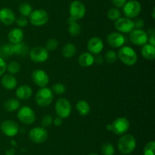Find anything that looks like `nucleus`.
I'll use <instances>...</instances> for the list:
<instances>
[{
    "instance_id": "nucleus-1",
    "label": "nucleus",
    "mask_w": 155,
    "mask_h": 155,
    "mask_svg": "<svg viewBox=\"0 0 155 155\" xmlns=\"http://www.w3.org/2000/svg\"><path fill=\"white\" fill-rule=\"evenodd\" d=\"M117 147L123 154H130L136 147V138L130 134H124L118 140Z\"/></svg>"
},
{
    "instance_id": "nucleus-2",
    "label": "nucleus",
    "mask_w": 155,
    "mask_h": 155,
    "mask_svg": "<svg viewBox=\"0 0 155 155\" xmlns=\"http://www.w3.org/2000/svg\"><path fill=\"white\" fill-rule=\"evenodd\" d=\"M120 60L127 66H133L137 62L138 55L134 49L129 46H123L117 53Z\"/></svg>"
},
{
    "instance_id": "nucleus-3",
    "label": "nucleus",
    "mask_w": 155,
    "mask_h": 155,
    "mask_svg": "<svg viewBox=\"0 0 155 155\" xmlns=\"http://www.w3.org/2000/svg\"><path fill=\"white\" fill-rule=\"evenodd\" d=\"M1 51L6 56H14V55L24 56L29 53V48L24 43L21 42L16 44H5L1 49Z\"/></svg>"
},
{
    "instance_id": "nucleus-4",
    "label": "nucleus",
    "mask_w": 155,
    "mask_h": 155,
    "mask_svg": "<svg viewBox=\"0 0 155 155\" xmlns=\"http://www.w3.org/2000/svg\"><path fill=\"white\" fill-rule=\"evenodd\" d=\"M54 99V94L51 91V88L44 87L41 88L36 92L35 96V100L36 104L40 107H46L51 103Z\"/></svg>"
},
{
    "instance_id": "nucleus-5",
    "label": "nucleus",
    "mask_w": 155,
    "mask_h": 155,
    "mask_svg": "<svg viewBox=\"0 0 155 155\" xmlns=\"http://www.w3.org/2000/svg\"><path fill=\"white\" fill-rule=\"evenodd\" d=\"M123 9V13L126 18H137L142 12V5L140 2L136 0H130L127 2Z\"/></svg>"
},
{
    "instance_id": "nucleus-6",
    "label": "nucleus",
    "mask_w": 155,
    "mask_h": 155,
    "mask_svg": "<svg viewBox=\"0 0 155 155\" xmlns=\"http://www.w3.org/2000/svg\"><path fill=\"white\" fill-rule=\"evenodd\" d=\"M55 112L58 116L66 119L70 116L72 111V106L69 100L64 97H61L55 103Z\"/></svg>"
},
{
    "instance_id": "nucleus-7",
    "label": "nucleus",
    "mask_w": 155,
    "mask_h": 155,
    "mask_svg": "<svg viewBox=\"0 0 155 155\" xmlns=\"http://www.w3.org/2000/svg\"><path fill=\"white\" fill-rule=\"evenodd\" d=\"M48 14L44 9H36L33 11L29 16L30 24L36 27H41L45 25L48 21Z\"/></svg>"
},
{
    "instance_id": "nucleus-8",
    "label": "nucleus",
    "mask_w": 155,
    "mask_h": 155,
    "mask_svg": "<svg viewBox=\"0 0 155 155\" xmlns=\"http://www.w3.org/2000/svg\"><path fill=\"white\" fill-rule=\"evenodd\" d=\"M18 119L24 125H31L36 121V114L33 109L28 106H23L18 111Z\"/></svg>"
},
{
    "instance_id": "nucleus-9",
    "label": "nucleus",
    "mask_w": 155,
    "mask_h": 155,
    "mask_svg": "<svg viewBox=\"0 0 155 155\" xmlns=\"http://www.w3.org/2000/svg\"><path fill=\"white\" fill-rule=\"evenodd\" d=\"M86 6L81 1L74 0L70 4L69 14L70 17L76 21L82 19L86 15Z\"/></svg>"
},
{
    "instance_id": "nucleus-10",
    "label": "nucleus",
    "mask_w": 155,
    "mask_h": 155,
    "mask_svg": "<svg viewBox=\"0 0 155 155\" xmlns=\"http://www.w3.org/2000/svg\"><path fill=\"white\" fill-rule=\"evenodd\" d=\"M29 56L33 62L36 63H42L48 60L49 53L45 47L35 46L29 51Z\"/></svg>"
},
{
    "instance_id": "nucleus-11",
    "label": "nucleus",
    "mask_w": 155,
    "mask_h": 155,
    "mask_svg": "<svg viewBox=\"0 0 155 155\" xmlns=\"http://www.w3.org/2000/svg\"><path fill=\"white\" fill-rule=\"evenodd\" d=\"M111 131L117 135H123L130 129V122L125 117H119L110 124Z\"/></svg>"
},
{
    "instance_id": "nucleus-12",
    "label": "nucleus",
    "mask_w": 155,
    "mask_h": 155,
    "mask_svg": "<svg viewBox=\"0 0 155 155\" xmlns=\"http://www.w3.org/2000/svg\"><path fill=\"white\" fill-rule=\"evenodd\" d=\"M114 27L120 33H130L135 29L134 21L126 17H120L119 19L115 21Z\"/></svg>"
},
{
    "instance_id": "nucleus-13",
    "label": "nucleus",
    "mask_w": 155,
    "mask_h": 155,
    "mask_svg": "<svg viewBox=\"0 0 155 155\" xmlns=\"http://www.w3.org/2000/svg\"><path fill=\"white\" fill-rule=\"evenodd\" d=\"M48 132L43 127H34L29 132V138L36 144L44 143L48 138Z\"/></svg>"
},
{
    "instance_id": "nucleus-14",
    "label": "nucleus",
    "mask_w": 155,
    "mask_h": 155,
    "mask_svg": "<svg viewBox=\"0 0 155 155\" xmlns=\"http://www.w3.org/2000/svg\"><path fill=\"white\" fill-rule=\"evenodd\" d=\"M131 43L136 46H143L148 41V33L142 29H134L130 33Z\"/></svg>"
},
{
    "instance_id": "nucleus-15",
    "label": "nucleus",
    "mask_w": 155,
    "mask_h": 155,
    "mask_svg": "<svg viewBox=\"0 0 155 155\" xmlns=\"http://www.w3.org/2000/svg\"><path fill=\"white\" fill-rule=\"evenodd\" d=\"M0 129L5 135L8 137H15L19 131L18 123L14 120L7 119L0 125Z\"/></svg>"
},
{
    "instance_id": "nucleus-16",
    "label": "nucleus",
    "mask_w": 155,
    "mask_h": 155,
    "mask_svg": "<svg viewBox=\"0 0 155 155\" xmlns=\"http://www.w3.org/2000/svg\"><path fill=\"white\" fill-rule=\"evenodd\" d=\"M32 81L39 88L46 87L49 82V78L47 73L42 69H36L32 72L31 74Z\"/></svg>"
},
{
    "instance_id": "nucleus-17",
    "label": "nucleus",
    "mask_w": 155,
    "mask_h": 155,
    "mask_svg": "<svg viewBox=\"0 0 155 155\" xmlns=\"http://www.w3.org/2000/svg\"><path fill=\"white\" fill-rule=\"evenodd\" d=\"M107 42L111 47L120 48L125 43L126 39L120 32H111L107 36Z\"/></svg>"
},
{
    "instance_id": "nucleus-18",
    "label": "nucleus",
    "mask_w": 155,
    "mask_h": 155,
    "mask_svg": "<svg viewBox=\"0 0 155 155\" xmlns=\"http://www.w3.org/2000/svg\"><path fill=\"white\" fill-rule=\"evenodd\" d=\"M87 49L89 53H92V55L100 54L104 49V43L98 36H93L88 40Z\"/></svg>"
},
{
    "instance_id": "nucleus-19",
    "label": "nucleus",
    "mask_w": 155,
    "mask_h": 155,
    "mask_svg": "<svg viewBox=\"0 0 155 155\" xmlns=\"http://www.w3.org/2000/svg\"><path fill=\"white\" fill-rule=\"evenodd\" d=\"M15 14L12 9L8 8H3L0 9V21L6 26H10L15 22Z\"/></svg>"
},
{
    "instance_id": "nucleus-20",
    "label": "nucleus",
    "mask_w": 155,
    "mask_h": 155,
    "mask_svg": "<svg viewBox=\"0 0 155 155\" xmlns=\"http://www.w3.org/2000/svg\"><path fill=\"white\" fill-rule=\"evenodd\" d=\"M24 30L20 27H15L8 32V39L10 43L16 44L21 43L24 40Z\"/></svg>"
},
{
    "instance_id": "nucleus-21",
    "label": "nucleus",
    "mask_w": 155,
    "mask_h": 155,
    "mask_svg": "<svg viewBox=\"0 0 155 155\" xmlns=\"http://www.w3.org/2000/svg\"><path fill=\"white\" fill-rule=\"evenodd\" d=\"M95 62V57L92 53L86 52L80 55L78 57V63L80 66L87 68L92 66Z\"/></svg>"
},
{
    "instance_id": "nucleus-22",
    "label": "nucleus",
    "mask_w": 155,
    "mask_h": 155,
    "mask_svg": "<svg viewBox=\"0 0 155 155\" xmlns=\"http://www.w3.org/2000/svg\"><path fill=\"white\" fill-rule=\"evenodd\" d=\"M1 84L5 89L12 91V90L16 88L17 84H18V81L15 78V76H13L12 74H5L2 78Z\"/></svg>"
},
{
    "instance_id": "nucleus-23",
    "label": "nucleus",
    "mask_w": 155,
    "mask_h": 155,
    "mask_svg": "<svg viewBox=\"0 0 155 155\" xmlns=\"http://www.w3.org/2000/svg\"><path fill=\"white\" fill-rule=\"evenodd\" d=\"M15 94L18 99L27 100V99L30 98L31 96L33 95V90L30 86L27 84L21 85L17 88Z\"/></svg>"
},
{
    "instance_id": "nucleus-24",
    "label": "nucleus",
    "mask_w": 155,
    "mask_h": 155,
    "mask_svg": "<svg viewBox=\"0 0 155 155\" xmlns=\"http://www.w3.org/2000/svg\"><path fill=\"white\" fill-rule=\"evenodd\" d=\"M68 33L72 36H78L81 33L82 28L80 24L77 22V21L73 19L71 17L68 19Z\"/></svg>"
},
{
    "instance_id": "nucleus-25",
    "label": "nucleus",
    "mask_w": 155,
    "mask_h": 155,
    "mask_svg": "<svg viewBox=\"0 0 155 155\" xmlns=\"http://www.w3.org/2000/svg\"><path fill=\"white\" fill-rule=\"evenodd\" d=\"M142 56L145 59L149 61L154 60L155 58V47L154 46L151 45L149 43H146L142 46L141 50Z\"/></svg>"
},
{
    "instance_id": "nucleus-26",
    "label": "nucleus",
    "mask_w": 155,
    "mask_h": 155,
    "mask_svg": "<svg viewBox=\"0 0 155 155\" xmlns=\"http://www.w3.org/2000/svg\"><path fill=\"white\" fill-rule=\"evenodd\" d=\"M76 109L80 115L86 116L90 112V105L86 100H80L76 104Z\"/></svg>"
},
{
    "instance_id": "nucleus-27",
    "label": "nucleus",
    "mask_w": 155,
    "mask_h": 155,
    "mask_svg": "<svg viewBox=\"0 0 155 155\" xmlns=\"http://www.w3.org/2000/svg\"><path fill=\"white\" fill-rule=\"evenodd\" d=\"M3 106H4V109L8 112H15V111L18 110L21 106V103L18 99L10 98L8 99L5 102Z\"/></svg>"
},
{
    "instance_id": "nucleus-28",
    "label": "nucleus",
    "mask_w": 155,
    "mask_h": 155,
    "mask_svg": "<svg viewBox=\"0 0 155 155\" xmlns=\"http://www.w3.org/2000/svg\"><path fill=\"white\" fill-rule=\"evenodd\" d=\"M76 52H77L76 46L74 43H68L62 48L61 54L64 58L69 59V58L73 57L75 55Z\"/></svg>"
},
{
    "instance_id": "nucleus-29",
    "label": "nucleus",
    "mask_w": 155,
    "mask_h": 155,
    "mask_svg": "<svg viewBox=\"0 0 155 155\" xmlns=\"http://www.w3.org/2000/svg\"><path fill=\"white\" fill-rule=\"evenodd\" d=\"M18 11H19V13L21 14V15L24 17H29L30 15V14L33 12V8L30 5L29 3L27 2H23L21 3L19 5L18 8Z\"/></svg>"
},
{
    "instance_id": "nucleus-30",
    "label": "nucleus",
    "mask_w": 155,
    "mask_h": 155,
    "mask_svg": "<svg viewBox=\"0 0 155 155\" xmlns=\"http://www.w3.org/2000/svg\"><path fill=\"white\" fill-rule=\"evenodd\" d=\"M6 70L10 73V74H12V75L15 74H18L20 71V70H21V65H20V63L18 62L12 61L8 64H7Z\"/></svg>"
},
{
    "instance_id": "nucleus-31",
    "label": "nucleus",
    "mask_w": 155,
    "mask_h": 155,
    "mask_svg": "<svg viewBox=\"0 0 155 155\" xmlns=\"http://www.w3.org/2000/svg\"><path fill=\"white\" fill-rule=\"evenodd\" d=\"M107 17L109 20L112 21H116L121 17V12L119 9L117 8H111L108 10L107 13Z\"/></svg>"
},
{
    "instance_id": "nucleus-32",
    "label": "nucleus",
    "mask_w": 155,
    "mask_h": 155,
    "mask_svg": "<svg viewBox=\"0 0 155 155\" xmlns=\"http://www.w3.org/2000/svg\"><path fill=\"white\" fill-rule=\"evenodd\" d=\"M101 152L103 155H114V147L111 143H104L101 146Z\"/></svg>"
},
{
    "instance_id": "nucleus-33",
    "label": "nucleus",
    "mask_w": 155,
    "mask_h": 155,
    "mask_svg": "<svg viewBox=\"0 0 155 155\" xmlns=\"http://www.w3.org/2000/svg\"><path fill=\"white\" fill-rule=\"evenodd\" d=\"M58 40L56 38H50L45 43V48L48 51H54L58 48Z\"/></svg>"
},
{
    "instance_id": "nucleus-34",
    "label": "nucleus",
    "mask_w": 155,
    "mask_h": 155,
    "mask_svg": "<svg viewBox=\"0 0 155 155\" xmlns=\"http://www.w3.org/2000/svg\"><path fill=\"white\" fill-rule=\"evenodd\" d=\"M51 91L53 93L56 94H64L65 91H66V87L64 86V84H63L62 83H60V82H58V83L54 84L51 87Z\"/></svg>"
},
{
    "instance_id": "nucleus-35",
    "label": "nucleus",
    "mask_w": 155,
    "mask_h": 155,
    "mask_svg": "<svg viewBox=\"0 0 155 155\" xmlns=\"http://www.w3.org/2000/svg\"><path fill=\"white\" fill-rule=\"evenodd\" d=\"M155 142L154 141H151L145 144L143 150L144 155H154Z\"/></svg>"
},
{
    "instance_id": "nucleus-36",
    "label": "nucleus",
    "mask_w": 155,
    "mask_h": 155,
    "mask_svg": "<svg viewBox=\"0 0 155 155\" xmlns=\"http://www.w3.org/2000/svg\"><path fill=\"white\" fill-rule=\"evenodd\" d=\"M117 53L113 50H109L104 55V59H105L108 63H114L117 61Z\"/></svg>"
},
{
    "instance_id": "nucleus-37",
    "label": "nucleus",
    "mask_w": 155,
    "mask_h": 155,
    "mask_svg": "<svg viewBox=\"0 0 155 155\" xmlns=\"http://www.w3.org/2000/svg\"><path fill=\"white\" fill-rule=\"evenodd\" d=\"M53 117L52 115H49V114H48V115H44L43 117H42V120H41V125H42V127L43 128H48V127H50V126H51V124L53 123Z\"/></svg>"
},
{
    "instance_id": "nucleus-38",
    "label": "nucleus",
    "mask_w": 155,
    "mask_h": 155,
    "mask_svg": "<svg viewBox=\"0 0 155 155\" xmlns=\"http://www.w3.org/2000/svg\"><path fill=\"white\" fill-rule=\"evenodd\" d=\"M15 21H16V24L20 28H22V27H25L28 24V20L26 17L22 16V15H20L18 18L15 19Z\"/></svg>"
},
{
    "instance_id": "nucleus-39",
    "label": "nucleus",
    "mask_w": 155,
    "mask_h": 155,
    "mask_svg": "<svg viewBox=\"0 0 155 155\" xmlns=\"http://www.w3.org/2000/svg\"><path fill=\"white\" fill-rule=\"evenodd\" d=\"M127 2V0H112V3L115 8L117 9H120L124 6V5Z\"/></svg>"
},
{
    "instance_id": "nucleus-40",
    "label": "nucleus",
    "mask_w": 155,
    "mask_h": 155,
    "mask_svg": "<svg viewBox=\"0 0 155 155\" xmlns=\"http://www.w3.org/2000/svg\"><path fill=\"white\" fill-rule=\"evenodd\" d=\"M6 68H7V64L5 61L2 58L0 57V76H2L5 72Z\"/></svg>"
},
{
    "instance_id": "nucleus-41",
    "label": "nucleus",
    "mask_w": 155,
    "mask_h": 155,
    "mask_svg": "<svg viewBox=\"0 0 155 155\" xmlns=\"http://www.w3.org/2000/svg\"><path fill=\"white\" fill-rule=\"evenodd\" d=\"M134 25L136 29H141L145 25V21L142 19H137L136 21H134Z\"/></svg>"
},
{
    "instance_id": "nucleus-42",
    "label": "nucleus",
    "mask_w": 155,
    "mask_h": 155,
    "mask_svg": "<svg viewBox=\"0 0 155 155\" xmlns=\"http://www.w3.org/2000/svg\"><path fill=\"white\" fill-rule=\"evenodd\" d=\"M62 123H63V119L61 118V117L57 116L56 118H54L53 119V124L55 126H57V127H59V126H61Z\"/></svg>"
},
{
    "instance_id": "nucleus-43",
    "label": "nucleus",
    "mask_w": 155,
    "mask_h": 155,
    "mask_svg": "<svg viewBox=\"0 0 155 155\" xmlns=\"http://www.w3.org/2000/svg\"><path fill=\"white\" fill-rule=\"evenodd\" d=\"M95 62H96L98 64H102L103 62H104V58L101 55L97 54L96 56L95 57Z\"/></svg>"
},
{
    "instance_id": "nucleus-44",
    "label": "nucleus",
    "mask_w": 155,
    "mask_h": 155,
    "mask_svg": "<svg viewBox=\"0 0 155 155\" xmlns=\"http://www.w3.org/2000/svg\"><path fill=\"white\" fill-rule=\"evenodd\" d=\"M150 36H148V40H149V44L151 45L155 46V32L149 34Z\"/></svg>"
},
{
    "instance_id": "nucleus-45",
    "label": "nucleus",
    "mask_w": 155,
    "mask_h": 155,
    "mask_svg": "<svg viewBox=\"0 0 155 155\" xmlns=\"http://www.w3.org/2000/svg\"><path fill=\"white\" fill-rule=\"evenodd\" d=\"M5 155H15V150L14 148L8 149L5 151Z\"/></svg>"
},
{
    "instance_id": "nucleus-46",
    "label": "nucleus",
    "mask_w": 155,
    "mask_h": 155,
    "mask_svg": "<svg viewBox=\"0 0 155 155\" xmlns=\"http://www.w3.org/2000/svg\"><path fill=\"white\" fill-rule=\"evenodd\" d=\"M154 12H155V8H153L152 9V12H151V16H152L153 19H155V15H154Z\"/></svg>"
},
{
    "instance_id": "nucleus-47",
    "label": "nucleus",
    "mask_w": 155,
    "mask_h": 155,
    "mask_svg": "<svg viewBox=\"0 0 155 155\" xmlns=\"http://www.w3.org/2000/svg\"><path fill=\"white\" fill-rule=\"evenodd\" d=\"M89 155H98V154H97V153H90Z\"/></svg>"
},
{
    "instance_id": "nucleus-48",
    "label": "nucleus",
    "mask_w": 155,
    "mask_h": 155,
    "mask_svg": "<svg viewBox=\"0 0 155 155\" xmlns=\"http://www.w3.org/2000/svg\"><path fill=\"white\" fill-rule=\"evenodd\" d=\"M0 53H1V48H0Z\"/></svg>"
}]
</instances>
